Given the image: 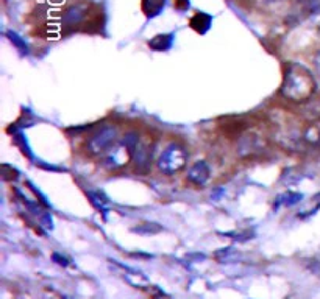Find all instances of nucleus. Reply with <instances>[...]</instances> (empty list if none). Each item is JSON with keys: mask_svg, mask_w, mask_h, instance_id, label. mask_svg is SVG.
I'll return each instance as SVG.
<instances>
[{"mask_svg": "<svg viewBox=\"0 0 320 299\" xmlns=\"http://www.w3.org/2000/svg\"><path fill=\"white\" fill-rule=\"evenodd\" d=\"M315 90V81L311 72L300 66L289 64L283 75V84L280 89L281 95L294 103H306Z\"/></svg>", "mask_w": 320, "mask_h": 299, "instance_id": "nucleus-1", "label": "nucleus"}, {"mask_svg": "<svg viewBox=\"0 0 320 299\" xmlns=\"http://www.w3.org/2000/svg\"><path fill=\"white\" fill-rule=\"evenodd\" d=\"M186 162H188V152L185 145L178 142H172L163 150L161 155H159L156 161V167L163 175L172 176L175 173L181 172L186 167Z\"/></svg>", "mask_w": 320, "mask_h": 299, "instance_id": "nucleus-2", "label": "nucleus"}, {"mask_svg": "<svg viewBox=\"0 0 320 299\" xmlns=\"http://www.w3.org/2000/svg\"><path fill=\"white\" fill-rule=\"evenodd\" d=\"M119 129L116 125H103L86 142V153L89 156H103L117 142Z\"/></svg>", "mask_w": 320, "mask_h": 299, "instance_id": "nucleus-3", "label": "nucleus"}, {"mask_svg": "<svg viewBox=\"0 0 320 299\" xmlns=\"http://www.w3.org/2000/svg\"><path fill=\"white\" fill-rule=\"evenodd\" d=\"M265 152V140L253 131H245L236 142V155L241 159H253Z\"/></svg>", "mask_w": 320, "mask_h": 299, "instance_id": "nucleus-4", "label": "nucleus"}, {"mask_svg": "<svg viewBox=\"0 0 320 299\" xmlns=\"http://www.w3.org/2000/svg\"><path fill=\"white\" fill-rule=\"evenodd\" d=\"M153 150H155V143L150 139L139 140L134 153H133V158H131L136 173L146 175L150 172V165L153 161Z\"/></svg>", "mask_w": 320, "mask_h": 299, "instance_id": "nucleus-5", "label": "nucleus"}, {"mask_svg": "<svg viewBox=\"0 0 320 299\" xmlns=\"http://www.w3.org/2000/svg\"><path fill=\"white\" fill-rule=\"evenodd\" d=\"M131 158L133 155L130 150L123 143H119L110 148L108 152L103 155V165L106 168H110V170H116V168L123 167L127 162H131Z\"/></svg>", "mask_w": 320, "mask_h": 299, "instance_id": "nucleus-6", "label": "nucleus"}, {"mask_svg": "<svg viewBox=\"0 0 320 299\" xmlns=\"http://www.w3.org/2000/svg\"><path fill=\"white\" fill-rule=\"evenodd\" d=\"M211 176V168L205 161H197L188 172V181L197 187H203Z\"/></svg>", "mask_w": 320, "mask_h": 299, "instance_id": "nucleus-7", "label": "nucleus"}, {"mask_svg": "<svg viewBox=\"0 0 320 299\" xmlns=\"http://www.w3.org/2000/svg\"><path fill=\"white\" fill-rule=\"evenodd\" d=\"M87 14H89V5H87V4H78V5L70 7L64 13L63 21H64L66 25H80L84 19L87 17Z\"/></svg>", "mask_w": 320, "mask_h": 299, "instance_id": "nucleus-8", "label": "nucleus"}, {"mask_svg": "<svg viewBox=\"0 0 320 299\" xmlns=\"http://www.w3.org/2000/svg\"><path fill=\"white\" fill-rule=\"evenodd\" d=\"M211 24V16L205 14V13H195L191 19V27L194 30H197L199 33H205L209 28Z\"/></svg>", "mask_w": 320, "mask_h": 299, "instance_id": "nucleus-9", "label": "nucleus"}, {"mask_svg": "<svg viewBox=\"0 0 320 299\" xmlns=\"http://www.w3.org/2000/svg\"><path fill=\"white\" fill-rule=\"evenodd\" d=\"M164 4L166 0H142V11L146 13V16L153 17L164 8Z\"/></svg>", "mask_w": 320, "mask_h": 299, "instance_id": "nucleus-10", "label": "nucleus"}, {"mask_svg": "<svg viewBox=\"0 0 320 299\" xmlns=\"http://www.w3.org/2000/svg\"><path fill=\"white\" fill-rule=\"evenodd\" d=\"M149 45L158 52L161 50H167L170 45H172V34H159V36H155L153 39L149 42Z\"/></svg>", "mask_w": 320, "mask_h": 299, "instance_id": "nucleus-11", "label": "nucleus"}, {"mask_svg": "<svg viewBox=\"0 0 320 299\" xmlns=\"http://www.w3.org/2000/svg\"><path fill=\"white\" fill-rule=\"evenodd\" d=\"M305 116L311 120H320V100L308 102L305 106Z\"/></svg>", "mask_w": 320, "mask_h": 299, "instance_id": "nucleus-12", "label": "nucleus"}, {"mask_svg": "<svg viewBox=\"0 0 320 299\" xmlns=\"http://www.w3.org/2000/svg\"><path fill=\"white\" fill-rule=\"evenodd\" d=\"M8 36H10V41H11V42H14V45H17V47H19L22 52H27V45H25V44L19 39V36H17L16 33H11V31H10V33H8Z\"/></svg>", "mask_w": 320, "mask_h": 299, "instance_id": "nucleus-13", "label": "nucleus"}, {"mask_svg": "<svg viewBox=\"0 0 320 299\" xmlns=\"http://www.w3.org/2000/svg\"><path fill=\"white\" fill-rule=\"evenodd\" d=\"M53 259H55V260H60V262H58L60 265H67V260H66L64 257H63V259L58 257V254H53Z\"/></svg>", "mask_w": 320, "mask_h": 299, "instance_id": "nucleus-14", "label": "nucleus"}, {"mask_svg": "<svg viewBox=\"0 0 320 299\" xmlns=\"http://www.w3.org/2000/svg\"><path fill=\"white\" fill-rule=\"evenodd\" d=\"M315 67H317V70L320 73V53L317 55V58H315Z\"/></svg>", "mask_w": 320, "mask_h": 299, "instance_id": "nucleus-15", "label": "nucleus"}]
</instances>
